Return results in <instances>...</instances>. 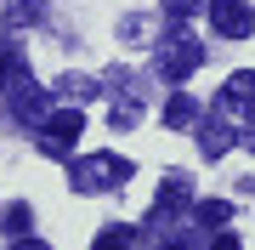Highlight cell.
<instances>
[{
    "mask_svg": "<svg viewBox=\"0 0 255 250\" xmlns=\"http://www.w3.org/2000/svg\"><path fill=\"white\" fill-rule=\"evenodd\" d=\"M23 80H28L23 51H17V46H0V97H6V91H17Z\"/></svg>",
    "mask_w": 255,
    "mask_h": 250,
    "instance_id": "obj_6",
    "label": "cell"
},
{
    "mask_svg": "<svg viewBox=\"0 0 255 250\" xmlns=\"http://www.w3.org/2000/svg\"><path fill=\"white\" fill-rule=\"evenodd\" d=\"M244 142H250V148H255V131H250V137H244Z\"/></svg>",
    "mask_w": 255,
    "mask_h": 250,
    "instance_id": "obj_15",
    "label": "cell"
},
{
    "mask_svg": "<svg viewBox=\"0 0 255 250\" xmlns=\"http://www.w3.org/2000/svg\"><path fill=\"white\" fill-rule=\"evenodd\" d=\"M6 17L17 23V28H23V23H34V17H40V0H11V11H6Z\"/></svg>",
    "mask_w": 255,
    "mask_h": 250,
    "instance_id": "obj_10",
    "label": "cell"
},
{
    "mask_svg": "<svg viewBox=\"0 0 255 250\" xmlns=\"http://www.w3.org/2000/svg\"><path fill=\"white\" fill-rule=\"evenodd\" d=\"M182 205H193V194H187V182H182V176H170V182L159 188V205H153V216H176Z\"/></svg>",
    "mask_w": 255,
    "mask_h": 250,
    "instance_id": "obj_7",
    "label": "cell"
},
{
    "mask_svg": "<svg viewBox=\"0 0 255 250\" xmlns=\"http://www.w3.org/2000/svg\"><path fill=\"white\" fill-rule=\"evenodd\" d=\"M125 176H130V159H119V154H85V159L68 165V182L80 188V194H108Z\"/></svg>",
    "mask_w": 255,
    "mask_h": 250,
    "instance_id": "obj_1",
    "label": "cell"
},
{
    "mask_svg": "<svg viewBox=\"0 0 255 250\" xmlns=\"http://www.w3.org/2000/svg\"><path fill=\"white\" fill-rule=\"evenodd\" d=\"M193 120H199V102H193V97H170V108H164V125L182 131V125H193Z\"/></svg>",
    "mask_w": 255,
    "mask_h": 250,
    "instance_id": "obj_9",
    "label": "cell"
},
{
    "mask_svg": "<svg viewBox=\"0 0 255 250\" xmlns=\"http://www.w3.org/2000/svg\"><path fill=\"white\" fill-rule=\"evenodd\" d=\"M199 63H204V46H199L193 34H170L164 51H159V74H164V80H187Z\"/></svg>",
    "mask_w": 255,
    "mask_h": 250,
    "instance_id": "obj_3",
    "label": "cell"
},
{
    "mask_svg": "<svg viewBox=\"0 0 255 250\" xmlns=\"http://www.w3.org/2000/svg\"><path fill=\"white\" fill-rule=\"evenodd\" d=\"M238 108H255V68L227 74V85H221V114H238Z\"/></svg>",
    "mask_w": 255,
    "mask_h": 250,
    "instance_id": "obj_5",
    "label": "cell"
},
{
    "mask_svg": "<svg viewBox=\"0 0 255 250\" xmlns=\"http://www.w3.org/2000/svg\"><path fill=\"white\" fill-rule=\"evenodd\" d=\"M97 245H142V233L136 228H108V233H97Z\"/></svg>",
    "mask_w": 255,
    "mask_h": 250,
    "instance_id": "obj_11",
    "label": "cell"
},
{
    "mask_svg": "<svg viewBox=\"0 0 255 250\" xmlns=\"http://www.w3.org/2000/svg\"><path fill=\"white\" fill-rule=\"evenodd\" d=\"M193 216H199L204 228H221V222H233V205H227V199H199Z\"/></svg>",
    "mask_w": 255,
    "mask_h": 250,
    "instance_id": "obj_8",
    "label": "cell"
},
{
    "mask_svg": "<svg viewBox=\"0 0 255 250\" xmlns=\"http://www.w3.org/2000/svg\"><path fill=\"white\" fill-rule=\"evenodd\" d=\"M28 222H34V211H28V205H11V211H6V233H23Z\"/></svg>",
    "mask_w": 255,
    "mask_h": 250,
    "instance_id": "obj_12",
    "label": "cell"
},
{
    "mask_svg": "<svg viewBox=\"0 0 255 250\" xmlns=\"http://www.w3.org/2000/svg\"><path fill=\"white\" fill-rule=\"evenodd\" d=\"M221 148H227V131H221V125H204V154L216 159Z\"/></svg>",
    "mask_w": 255,
    "mask_h": 250,
    "instance_id": "obj_13",
    "label": "cell"
},
{
    "mask_svg": "<svg viewBox=\"0 0 255 250\" xmlns=\"http://www.w3.org/2000/svg\"><path fill=\"white\" fill-rule=\"evenodd\" d=\"M210 23H216V34H227V40H244L255 17H250V6L244 0H210Z\"/></svg>",
    "mask_w": 255,
    "mask_h": 250,
    "instance_id": "obj_4",
    "label": "cell"
},
{
    "mask_svg": "<svg viewBox=\"0 0 255 250\" xmlns=\"http://www.w3.org/2000/svg\"><path fill=\"white\" fill-rule=\"evenodd\" d=\"M164 6H170V11H193L199 0H164Z\"/></svg>",
    "mask_w": 255,
    "mask_h": 250,
    "instance_id": "obj_14",
    "label": "cell"
},
{
    "mask_svg": "<svg viewBox=\"0 0 255 250\" xmlns=\"http://www.w3.org/2000/svg\"><path fill=\"white\" fill-rule=\"evenodd\" d=\"M80 131H85V114H80V108H57V114L40 120V148H46L51 159H68Z\"/></svg>",
    "mask_w": 255,
    "mask_h": 250,
    "instance_id": "obj_2",
    "label": "cell"
}]
</instances>
